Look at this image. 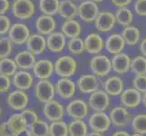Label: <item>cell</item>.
Returning a JSON list of instances; mask_svg holds the SVG:
<instances>
[{
    "mask_svg": "<svg viewBox=\"0 0 146 136\" xmlns=\"http://www.w3.org/2000/svg\"><path fill=\"white\" fill-rule=\"evenodd\" d=\"M11 10L14 17L20 20H27L36 13V7L32 0H14Z\"/></svg>",
    "mask_w": 146,
    "mask_h": 136,
    "instance_id": "2",
    "label": "cell"
},
{
    "mask_svg": "<svg viewBox=\"0 0 146 136\" xmlns=\"http://www.w3.org/2000/svg\"><path fill=\"white\" fill-rule=\"evenodd\" d=\"M86 136H104L101 133H97V132H93V133H88Z\"/></svg>",
    "mask_w": 146,
    "mask_h": 136,
    "instance_id": "52",
    "label": "cell"
},
{
    "mask_svg": "<svg viewBox=\"0 0 146 136\" xmlns=\"http://www.w3.org/2000/svg\"><path fill=\"white\" fill-rule=\"evenodd\" d=\"M109 117L111 122L116 127H124L132 123V116L126 108L122 106L114 107L110 112Z\"/></svg>",
    "mask_w": 146,
    "mask_h": 136,
    "instance_id": "14",
    "label": "cell"
},
{
    "mask_svg": "<svg viewBox=\"0 0 146 136\" xmlns=\"http://www.w3.org/2000/svg\"><path fill=\"white\" fill-rule=\"evenodd\" d=\"M58 14L65 20L74 19L78 15V6L72 0H62L60 1Z\"/></svg>",
    "mask_w": 146,
    "mask_h": 136,
    "instance_id": "28",
    "label": "cell"
},
{
    "mask_svg": "<svg viewBox=\"0 0 146 136\" xmlns=\"http://www.w3.org/2000/svg\"><path fill=\"white\" fill-rule=\"evenodd\" d=\"M77 69L76 60L70 55H63L54 62V73L62 78L73 76Z\"/></svg>",
    "mask_w": 146,
    "mask_h": 136,
    "instance_id": "1",
    "label": "cell"
},
{
    "mask_svg": "<svg viewBox=\"0 0 146 136\" xmlns=\"http://www.w3.org/2000/svg\"><path fill=\"white\" fill-rule=\"evenodd\" d=\"M115 23H116L115 15L108 10H103L100 11L98 17L95 19L94 26L99 32L107 33L114 27Z\"/></svg>",
    "mask_w": 146,
    "mask_h": 136,
    "instance_id": "9",
    "label": "cell"
},
{
    "mask_svg": "<svg viewBox=\"0 0 146 136\" xmlns=\"http://www.w3.org/2000/svg\"><path fill=\"white\" fill-rule=\"evenodd\" d=\"M109 94L104 90H97L91 94L88 104L95 112H104L109 106Z\"/></svg>",
    "mask_w": 146,
    "mask_h": 136,
    "instance_id": "8",
    "label": "cell"
},
{
    "mask_svg": "<svg viewBox=\"0 0 146 136\" xmlns=\"http://www.w3.org/2000/svg\"><path fill=\"white\" fill-rule=\"evenodd\" d=\"M7 126L11 130L12 133H17L25 128H27L26 120L23 117L22 113H14L7 121Z\"/></svg>",
    "mask_w": 146,
    "mask_h": 136,
    "instance_id": "32",
    "label": "cell"
},
{
    "mask_svg": "<svg viewBox=\"0 0 146 136\" xmlns=\"http://www.w3.org/2000/svg\"><path fill=\"white\" fill-rule=\"evenodd\" d=\"M142 102H143V105H144V107L146 108V93H144L143 95Z\"/></svg>",
    "mask_w": 146,
    "mask_h": 136,
    "instance_id": "53",
    "label": "cell"
},
{
    "mask_svg": "<svg viewBox=\"0 0 146 136\" xmlns=\"http://www.w3.org/2000/svg\"><path fill=\"white\" fill-rule=\"evenodd\" d=\"M55 93L63 99H70L74 96L76 87L74 83L69 78L59 79L54 84Z\"/></svg>",
    "mask_w": 146,
    "mask_h": 136,
    "instance_id": "17",
    "label": "cell"
},
{
    "mask_svg": "<svg viewBox=\"0 0 146 136\" xmlns=\"http://www.w3.org/2000/svg\"><path fill=\"white\" fill-rule=\"evenodd\" d=\"M27 47L35 55L41 54L47 48L46 39L40 34H32L27 42Z\"/></svg>",
    "mask_w": 146,
    "mask_h": 136,
    "instance_id": "22",
    "label": "cell"
},
{
    "mask_svg": "<svg viewBox=\"0 0 146 136\" xmlns=\"http://www.w3.org/2000/svg\"><path fill=\"white\" fill-rule=\"evenodd\" d=\"M69 136H86L87 125L83 120H74L68 125Z\"/></svg>",
    "mask_w": 146,
    "mask_h": 136,
    "instance_id": "33",
    "label": "cell"
},
{
    "mask_svg": "<svg viewBox=\"0 0 146 136\" xmlns=\"http://www.w3.org/2000/svg\"><path fill=\"white\" fill-rule=\"evenodd\" d=\"M32 136H50L49 125L44 120L38 119L29 127Z\"/></svg>",
    "mask_w": 146,
    "mask_h": 136,
    "instance_id": "35",
    "label": "cell"
},
{
    "mask_svg": "<svg viewBox=\"0 0 146 136\" xmlns=\"http://www.w3.org/2000/svg\"><path fill=\"white\" fill-rule=\"evenodd\" d=\"M14 60L16 61L17 67L25 70V71L31 68L33 69L35 64L36 62L35 54L28 50H24V51L17 53Z\"/></svg>",
    "mask_w": 146,
    "mask_h": 136,
    "instance_id": "25",
    "label": "cell"
},
{
    "mask_svg": "<svg viewBox=\"0 0 146 136\" xmlns=\"http://www.w3.org/2000/svg\"><path fill=\"white\" fill-rule=\"evenodd\" d=\"M121 103L124 107L136 108L142 102L143 96L139 91L134 88H128L121 94Z\"/></svg>",
    "mask_w": 146,
    "mask_h": 136,
    "instance_id": "18",
    "label": "cell"
},
{
    "mask_svg": "<svg viewBox=\"0 0 146 136\" xmlns=\"http://www.w3.org/2000/svg\"><path fill=\"white\" fill-rule=\"evenodd\" d=\"M10 7H11V5H10L8 0H0V14H1V16L7 13Z\"/></svg>",
    "mask_w": 146,
    "mask_h": 136,
    "instance_id": "48",
    "label": "cell"
},
{
    "mask_svg": "<svg viewBox=\"0 0 146 136\" xmlns=\"http://www.w3.org/2000/svg\"><path fill=\"white\" fill-rule=\"evenodd\" d=\"M72 1H81V0H72Z\"/></svg>",
    "mask_w": 146,
    "mask_h": 136,
    "instance_id": "56",
    "label": "cell"
},
{
    "mask_svg": "<svg viewBox=\"0 0 146 136\" xmlns=\"http://www.w3.org/2000/svg\"><path fill=\"white\" fill-rule=\"evenodd\" d=\"M85 51L91 54H99L104 46V42L98 33H91L84 38Z\"/></svg>",
    "mask_w": 146,
    "mask_h": 136,
    "instance_id": "19",
    "label": "cell"
},
{
    "mask_svg": "<svg viewBox=\"0 0 146 136\" xmlns=\"http://www.w3.org/2000/svg\"><path fill=\"white\" fill-rule=\"evenodd\" d=\"M100 13L97 3L92 0H84L78 6V15L80 19L85 23H93Z\"/></svg>",
    "mask_w": 146,
    "mask_h": 136,
    "instance_id": "4",
    "label": "cell"
},
{
    "mask_svg": "<svg viewBox=\"0 0 146 136\" xmlns=\"http://www.w3.org/2000/svg\"><path fill=\"white\" fill-rule=\"evenodd\" d=\"M43 113L47 120L51 122L61 121L64 117V107L59 102L52 100L50 102L44 103Z\"/></svg>",
    "mask_w": 146,
    "mask_h": 136,
    "instance_id": "12",
    "label": "cell"
},
{
    "mask_svg": "<svg viewBox=\"0 0 146 136\" xmlns=\"http://www.w3.org/2000/svg\"><path fill=\"white\" fill-rule=\"evenodd\" d=\"M114 15L115 18H116V22L121 26L124 27L132 26V23L133 21V14L132 10L129 9L128 7L118 8Z\"/></svg>",
    "mask_w": 146,
    "mask_h": 136,
    "instance_id": "31",
    "label": "cell"
},
{
    "mask_svg": "<svg viewBox=\"0 0 146 136\" xmlns=\"http://www.w3.org/2000/svg\"><path fill=\"white\" fill-rule=\"evenodd\" d=\"M0 91L1 93L5 94L7 93L8 90L10 89V86H11V80L8 76H6V75H0Z\"/></svg>",
    "mask_w": 146,
    "mask_h": 136,
    "instance_id": "45",
    "label": "cell"
},
{
    "mask_svg": "<svg viewBox=\"0 0 146 136\" xmlns=\"http://www.w3.org/2000/svg\"><path fill=\"white\" fill-rule=\"evenodd\" d=\"M132 1L133 0H111L112 4L117 8L127 7V6H129V5L132 3Z\"/></svg>",
    "mask_w": 146,
    "mask_h": 136,
    "instance_id": "46",
    "label": "cell"
},
{
    "mask_svg": "<svg viewBox=\"0 0 146 136\" xmlns=\"http://www.w3.org/2000/svg\"><path fill=\"white\" fill-rule=\"evenodd\" d=\"M133 7L138 16L146 17V0H135Z\"/></svg>",
    "mask_w": 146,
    "mask_h": 136,
    "instance_id": "44",
    "label": "cell"
},
{
    "mask_svg": "<svg viewBox=\"0 0 146 136\" xmlns=\"http://www.w3.org/2000/svg\"><path fill=\"white\" fill-rule=\"evenodd\" d=\"M61 32L69 39L79 37L82 32V27L75 19L64 20L61 27Z\"/></svg>",
    "mask_w": 146,
    "mask_h": 136,
    "instance_id": "26",
    "label": "cell"
},
{
    "mask_svg": "<svg viewBox=\"0 0 146 136\" xmlns=\"http://www.w3.org/2000/svg\"><path fill=\"white\" fill-rule=\"evenodd\" d=\"M29 97L27 93L22 90H17L10 93L7 98V103L8 106L16 111H23L27 107Z\"/></svg>",
    "mask_w": 146,
    "mask_h": 136,
    "instance_id": "11",
    "label": "cell"
},
{
    "mask_svg": "<svg viewBox=\"0 0 146 136\" xmlns=\"http://www.w3.org/2000/svg\"><path fill=\"white\" fill-rule=\"evenodd\" d=\"M13 85L18 90H27L33 85L34 78L33 75L27 71H18L13 75Z\"/></svg>",
    "mask_w": 146,
    "mask_h": 136,
    "instance_id": "24",
    "label": "cell"
},
{
    "mask_svg": "<svg viewBox=\"0 0 146 136\" xmlns=\"http://www.w3.org/2000/svg\"><path fill=\"white\" fill-rule=\"evenodd\" d=\"M132 136H143V134H141V133H133Z\"/></svg>",
    "mask_w": 146,
    "mask_h": 136,
    "instance_id": "54",
    "label": "cell"
},
{
    "mask_svg": "<svg viewBox=\"0 0 146 136\" xmlns=\"http://www.w3.org/2000/svg\"><path fill=\"white\" fill-rule=\"evenodd\" d=\"M121 34L123 36L125 44L128 45H135L140 41L141 32L136 27L133 26L125 27L123 29V32Z\"/></svg>",
    "mask_w": 146,
    "mask_h": 136,
    "instance_id": "29",
    "label": "cell"
},
{
    "mask_svg": "<svg viewBox=\"0 0 146 136\" xmlns=\"http://www.w3.org/2000/svg\"><path fill=\"white\" fill-rule=\"evenodd\" d=\"M67 49L72 54H81L85 51L84 40L80 37L69 39V41L67 42Z\"/></svg>",
    "mask_w": 146,
    "mask_h": 136,
    "instance_id": "38",
    "label": "cell"
},
{
    "mask_svg": "<svg viewBox=\"0 0 146 136\" xmlns=\"http://www.w3.org/2000/svg\"><path fill=\"white\" fill-rule=\"evenodd\" d=\"M13 136H32V133L28 128H25L21 131H19V132L14 133Z\"/></svg>",
    "mask_w": 146,
    "mask_h": 136,
    "instance_id": "49",
    "label": "cell"
},
{
    "mask_svg": "<svg viewBox=\"0 0 146 136\" xmlns=\"http://www.w3.org/2000/svg\"><path fill=\"white\" fill-rule=\"evenodd\" d=\"M132 128L135 133L146 134V114L136 115L132 121Z\"/></svg>",
    "mask_w": 146,
    "mask_h": 136,
    "instance_id": "39",
    "label": "cell"
},
{
    "mask_svg": "<svg viewBox=\"0 0 146 136\" xmlns=\"http://www.w3.org/2000/svg\"><path fill=\"white\" fill-rule=\"evenodd\" d=\"M131 72L136 75L146 74V57L143 55H138L132 60Z\"/></svg>",
    "mask_w": 146,
    "mask_h": 136,
    "instance_id": "36",
    "label": "cell"
},
{
    "mask_svg": "<svg viewBox=\"0 0 146 136\" xmlns=\"http://www.w3.org/2000/svg\"><path fill=\"white\" fill-rule=\"evenodd\" d=\"M125 41L122 34L113 33L106 38L104 42V47L107 52L112 54H117L122 53L124 48Z\"/></svg>",
    "mask_w": 146,
    "mask_h": 136,
    "instance_id": "21",
    "label": "cell"
},
{
    "mask_svg": "<svg viewBox=\"0 0 146 136\" xmlns=\"http://www.w3.org/2000/svg\"><path fill=\"white\" fill-rule=\"evenodd\" d=\"M54 72V64L49 59H40L33 67V73L40 80H47Z\"/></svg>",
    "mask_w": 146,
    "mask_h": 136,
    "instance_id": "13",
    "label": "cell"
},
{
    "mask_svg": "<svg viewBox=\"0 0 146 136\" xmlns=\"http://www.w3.org/2000/svg\"><path fill=\"white\" fill-rule=\"evenodd\" d=\"M90 68L96 76H105L112 69V61L104 54H96L90 60Z\"/></svg>",
    "mask_w": 146,
    "mask_h": 136,
    "instance_id": "3",
    "label": "cell"
},
{
    "mask_svg": "<svg viewBox=\"0 0 146 136\" xmlns=\"http://www.w3.org/2000/svg\"><path fill=\"white\" fill-rule=\"evenodd\" d=\"M104 88L109 95H119L123 92V82L119 76L112 75L104 82Z\"/></svg>",
    "mask_w": 146,
    "mask_h": 136,
    "instance_id": "27",
    "label": "cell"
},
{
    "mask_svg": "<svg viewBox=\"0 0 146 136\" xmlns=\"http://www.w3.org/2000/svg\"><path fill=\"white\" fill-rule=\"evenodd\" d=\"M139 49H140V52L142 53L143 56L146 57V37H144L142 41L140 42Z\"/></svg>",
    "mask_w": 146,
    "mask_h": 136,
    "instance_id": "50",
    "label": "cell"
},
{
    "mask_svg": "<svg viewBox=\"0 0 146 136\" xmlns=\"http://www.w3.org/2000/svg\"><path fill=\"white\" fill-rule=\"evenodd\" d=\"M13 42L8 36H3L0 39V56L1 59L8 57L13 51Z\"/></svg>",
    "mask_w": 146,
    "mask_h": 136,
    "instance_id": "40",
    "label": "cell"
},
{
    "mask_svg": "<svg viewBox=\"0 0 146 136\" xmlns=\"http://www.w3.org/2000/svg\"><path fill=\"white\" fill-rule=\"evenodd\" d=\"M65 112L74 120H83L88 113V105L83 100L76 99L67 104Z\"/></svg>",
    "mask_w": 146,
    "mask_h": 136,
    "instance_id": "10",
    "label": "cell"
},
{
    "mask_svg": "<svg viewBox=\"0 0 146 136\" xmlns=\"http://www.w3.org/2000/svg\"><path fill=\"white\" fill-rule=\"evenodd\" d=\"M92 1H94L95 3H99V2H103L104 0H92Z\"/></svg>",
    "mask_w": 146,
    "mask_h": 136,
    "instance_id": "55",
    "label": "cell"
},
{
    "mask_svg": "<svg viewBox=\"0 0 146 136\" xmlns=\"http://www.w3.org/2000/svg\"><path fill=\"white\" fill-rule=\"evenodd\" d=\"M21 113L23 115V117L25 118V120H26V123L28 128L38 120V116L36 113L33 110H23Z\"/></svg>",
    "mask_w": 146,
    "mask_h": 136,
    "instance_id": "42",
    "label": "cell"
},
{
    "mask_svg": "<svg viewBox=\"0 0 146 136\" xmlns=\"http://www.w3.org/2000/svg\"><path fill=\"white\" fill-rule=\"evenodd\" d=\"M35 27L38 34L42 36H49L50 34L54 32V29L56 27V22L54 17L42 15L36 19Z\"/></svg>",
    "mask_w": 146,
    "mask_h": 136,
    "instance_id": "16",
    "label": "cell"
},
{
    "mask_svg": "<svg viewBox=\"0 0 146 136\" xmlns=\"http://www.w3.org/2000/svg\"><path fill=\"white\" fill-rule=\"evenodd\" d=\"M88 123L89 127L94 132L103 133L109 130L112 122H111L110 117L107 114H105L104 112H95L90 116Z\"/></svg>",
    "mask_w": 146,
    "mask_h": 136,
    "instance_id": "6",
    "label": "cell"
},
{
    "mask_svg": "<svg viewBox=\"0 0 146 136\" xmlns=\"http://www.w3.org/2000/svg\"><path fill=\"white\" fill-rule=\"evenodd\" d=\"M0 135L1 136H13L11 130H10L9 127L7 126V122L1 123V125H0Z\"/></svg>",
    "mask_w": 146,
    "mask_h": 136,
    "instance_id": "47",
    "label": "cell"
},
{
    "mask_svg": "<svg viewBox=\"0 0 146 136\" xmlns=\"http://www.w3.org/2000/svg\"><path fill=\"white\" fill-rule=\"evenodd\" d=\"M17 65L15 60L7 57L3 58L0 61V73L2 75H6V76H12L15 75L17 70Z\"/></svg>",
    "mask_w": 146,
    "mask_h": 136,
    "instance_id": "34",
    "label": "cell"
},
{
    "mask_svg": "<svg viewBox=\"0 0 146 136\" xmlns=\"http://www.w3.org/2000/svg\"><path fill=\"white\" fill-rule=\"evenodd\" d=\"M112 136H132V135H130L127 132H125V131H117V132H115Z\"/></svg>",
    "mask_w": 146,
    "mask_h": 136,
    "instance_id": "51",
    "label": "cell"
},
{
    "mask_svg": "<svg viewBox=\"0 0 146 136\" xmlns=\"http://www.w3.org/2000/svg\"><path fill=\"white\" fill-rule=\"evenodd\" d=\"M76 85L83 94H93L98 90L99 80L95 74H83L79 77Z\"/></svg>",
    "mask_w": 146,
    "mask_h": 136,
    "instance_id": "15",
    "label": "cell"
},
{
    "mask_svg": "<svg viewBox=\"0 0 146 136\" xmlns=\"http://www.w3.org/2000/svg\"><path fill=\"white\" fill-rule=\"evenodd\" d=\"M131 63L132 60L130 59L127 54L120 53L114 54L112 59V69L115 73L123 74L127 73L131 69Z\"/></svg>",
    "mask_w": 146,
    "mask_h": 136,
    "instance_id": "23",
    "label": "cell"
},
{
    "mask_svg": "<svg viewBox=\"0 0 146 136\" xmlns=\"http://www.w3.org/2000/svg\"><path fill=\"white\" fill-rule=\"evenodd\" d=\"M62 32H54L50 34L46 37V46L47 49L52 53H60L62 52L65 44L66 39Z\"/></svg>",
    "mask_w": 146,
    "mask_h": 136,
    "instance_id": "20",
    "label": "cell"
},
{
    "mask_svg": "<svg viewBox=\"0 0 146 136\" xmlns=\"http://www.w3.org/2000/svg\"><path fill=\"white\" fill-rule=\"evenodd\" d=\"M133 85L140 93H146V74L136 75L133 80Z\"/></svg>",
    "mask_w": 146,
    "mask_h": 136,
    "instance_id": "41",
    "label": "cell"
},
{
    "mask_svg": "<svg viewBox=\"0 0 146 136\" xmlns=\"http://www.w3.org/2000/svg\"><path fill=\"white\" fill-rule=\"evenodd\" d=\"M30 30L27 25L23 23H16L12 25L11 29L8 32V37L16 44H27L30 37Z\"/></svg>",
    "mask_w": 146,
    "mask_h": 136,
    "instance_id": "7",
    "label": "cell"
},
{
    "mask_svg": "<svg viewBox=\"0 0 146 136\" xmlns=\"http://www.w3.org/2000/svg\"><path fill=\"white\" fill-rule=\"evenodd\" d=\"M50 136H67L68 133V125L63 121L53 122L49 125Z\"/></svg>",
    "mask_w": 146,
    "mask_h": 136,
    "instance_id": "37",
    "label": "cell"
},
{
    "mask_svg": "<svg viewBox=\"0 0 146 136\" xmlns=\"http://www.w3.org/2000/svg\"><path fill=\"white\" fill-rule=\"evenodd\" d=\"M55 94L54 85L48 80H40L35 86V94L38 101L46 103L54 100Z\"/></svg>",
    "mask_w": 146,
    "mask_h": 136,
    "instance_id": "5",
    "label": "cell"
},
{
    "mask_svg": "<svg viewBox=\"0 0 146 136\" xmlns=\"http://www.w3.org/2000/svg\"><path fill=\"white\" fill-rule=\"evenodd\" d=\"M11 27L12 24L11 21H10V18L6 15H2L0 17V33H1V34H8Z\"/></svg>",
    "mask_w": 146,
    "mask_h": 136,
    "instance_id": "43",
    "label": "cell"
},
{
    "mask_svg": "<svg viewBox=\"0 0 146 136\" xmlns=\"http://www.w3.org/2000/svg\"><path fill=\"white\" fill-rule=\"evenodd\" d=\"M60 2L59 0H39L38 7L43 15L52 16L58 14Z\"/></svg>",
    "mask_w": 146,
    "mask_h": 136,
    "instance_id": "30",
    "label": "cell"
}]
</instances>
